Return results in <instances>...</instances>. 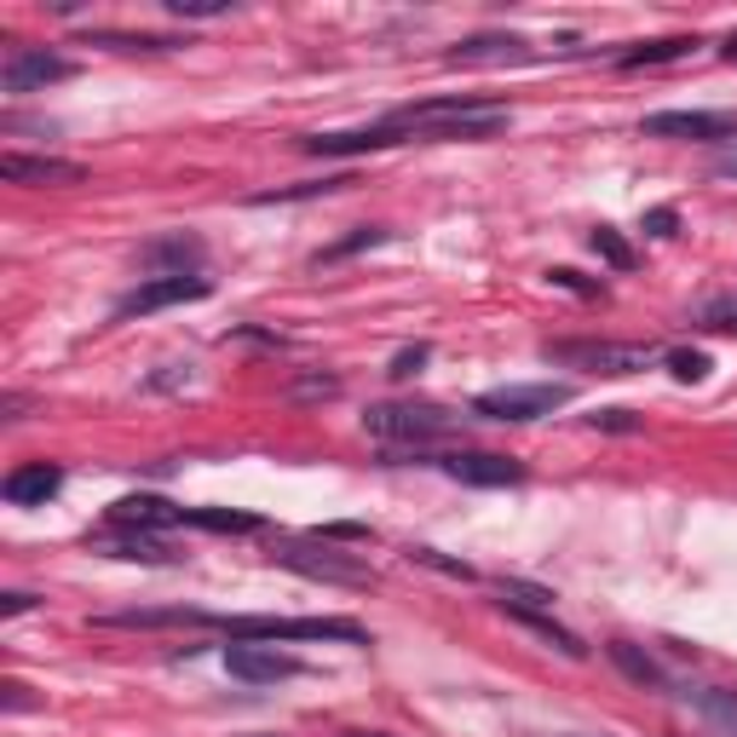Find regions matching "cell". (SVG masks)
Returning <instances> with one entry per match:
<instances>
[{"label":"cell","mask_w":737,"mask_h":737,"mask_svg":"<svg viewBox=\"0 0 737 737\" xmlns=\"http://www.w3.org/2000/svg\"><path fill=\"white\" fill-rule=\"evenodd\" d=\"M363 432L381 439V444H392V450H404V455H421L426 444L455 439L461 415L444 410V404H368L363 410Z\"/></svg>","instance_id":"obj_1"},{"label":"cell","mask_w":737,"mask_h":737,"mask_svg":"<svg viewBox=\"0 0 737 737\" xmlns=\"http://www.w3.org/2000/svg\"><path fill=\"white\" fill-rule=\"evenodd\" d=\"M219 628L230 633V640H341V646H368V633L352 617H225Z\"/></svg>","instance_id":"obj_2"},{"label":"cell","mask_w":737,"mask_h":737,"mask_svg":"<svg viewBox=\"0 0 737 737\" xmlns=\"http://www.w3.org/2000/svg\"><path fill=\"white\" fill-rule=\"evenodd\" d=\"M272 559L283 564V571H299V577H312V582H334V588H375L381 582L357 553H341V548H328V542H283Z\"/></svg>","instance_id":"obj_3"},{"label":"cell","mask_w":737,"mask_h":737,"mask_svg":"<svg viewBox=\"0 0 737 737\" xmlns=\"http://www.w3.org/2000/svg\"><path fill=\"white\" fill-rule=\"evenodd\" d=\"M542 357L564 368H593V375H640V368H651L657 352L640 341H548Z\"/></svg>","instance_id":"obj_4"},{"label":"cell","mask_w":737,"mask_h":737,"mask_svg":"<svg viewBox=\"0 0 737 737\" xmlns=\"http://www.w3.org/2000/svg\"><path fill=\"white\" fill-rule=\"evenodd\" d=\"M571 386L559 381H535V386H495V392H479L473 397V415H490V421H542L553 410L571 404Z\"/></svg>","instance_id":"obj_5"},{"label":"cell","mask_w":737,"mask_h":737,"mask_svg":"<svg viewBox=\"0 0 737 737\" xmlns=\"http://www.w3.org/2000/svg\"><path fill=\"white\" fill-rule=\"evenodd\" d=\"M70 76H76V58L47 52V47H12L7 70H0V87L12 98H29V92H47L58 81H70Z\"/></svg>","instance_id":"obj_6"},{"label":"cell","mask_w":737,"mask_h":737,"mask_svg":"<svg viewBox=\"0 0 737 737\" xmlns=\"http://www.w3.org/2000/svg\"><path fill=\"white\" fill-rule=\"evenodd\" d=\"M646 139H697V145H720L737 139V110H657L640 121Z\"/></svg>","instance_id":"obj_7"},{"label":"cell","mask_w":737,"mask_h":737,"mask_svg":"<svg viewBox=\"0 0 737 737\" xmlns=\"http://www.w3.org/2000/svg\"><path fill=\"white\" fill-rule=\"evenodd\" d=\"M225 675H237L248 686H277L299 675V657L277 651V646H259V640H230L225 646Z\"/></svg>","instance_id":"obj_8"},{"label":"cell","mask_w":737,"mask_h":737,"mask_svg":"<svg viewBox=\"0 0 737 737\" xmlns=\"http://www.w3.org/2000/svg\"><path fill=\"white\" fill-rule=\"evenodd\" d=\"M208 294H214L208 277H150L116 299V317H150L161 306H185V299H208Z\"/></svg>","instance_id":"obj_9"},{"label":"cell","mask_w":737,"mask_h":737,"mask_svg":"<svg viewBox=\"0 0 737 737\" xmlns=\"http://www.w3.org/2000/svg\"><path fill=\"white\" fill-rule=\"evenodd\" d=\"M439 466L455 484H473V490H501V484H524V461L513 455H484V450H450L439 455Z\"/></svg>","instance_id":"obj_10"},{"label":"cell","mask_w":737,"mask_h":737,"mask_svg":"<svg viewBox=\"0 0 737 737\" xmlns=\"http://www.w3.org/2000/svg\"><path fill=\"white\" fill-rule=\"evenodd\" d=\"M203 259H208V248L190 230H174V237H156L139 248V265L150 277H203Z\"/></svg>","instance_id":"obj_11"},{"label":"cell","mask_w":737,"mask_h":737,"mask_svg":"<svg viewBox=\"0 0 737 737\" xmlns=\"http://www.w3.org/2000/svg\"><path fill=\"white\" fill-rule=\"evenodd\" d=\"M0 179H7V185H81L87 167H81V161H63V156H23V150H7V156H0Z\"/></svg>","instance_id":"obj_12"},{"label":"cell","mask_w":737,"mask_h":737,"mask_svg":"<svg viewBox=\"0 0 737 737\" xmlns=\"http://www.w3.org/2000/svg\"><path fill=\"white\" fill-rule=\"evenodd\" d=\"M63 490V466L52 461H29V466H12L7 484H0V495L12 501V508H47V501Z\"/></svg>","instance_id":"obj_13"},{"label":"cell","mask_w":737,"mask_h":737,"mask_svg":"<svg viewBox=\"0 0 737 737\" xmlns=\"http://www.w3.org/2000/svg\"><path fill=\"white\" fill-rule=\"evenodd\" d=\"M110 524L116 530H167V524H179V508L174 501H161V495H121L116 508H110Z\"/></svg>","instance_id":"obj_14"},{"label":"cell","mask_w":737,"mask_h":737,"mask_svg":"<svg viewBox=\"0 0 737 737\" xmlns=\"http://www.w3.org/2000/svg\"><path fill=\"white\" fill-rule=\"evenodd\" d=\"M524 58H530V41L519 36H473L450 47V63H524Z\"/></svg>","instance_id":"obj_15"},{"label":"cell","mask_w":737,"mask_h":737,"mask_svg":"<svg viewBox=\"0 0 737 737\" xmlns=\"http://www.w3.org/2000/svg\"><path fill=\"white\" fill-rule=\"evenodd\" d=\"M501 611H508V617H513V622H519L524 633H535V640H548V646H553L559 657H571V662H582V657H588V646L577 640L571 628H559V622H553L548 611H519V606H501Z\"/></svg>","instance_id":"obj_16"},{"label":"cell","mask_w":737,"mask_h":737,"mask_svg":"<svg viewBox=\"0 0 737 737\" xmlns=\"http://www.w3.org/2000/svg\"><path fill=\"white\" fill-rule=\"evenodd\" d=\"M98 628H196V622H214L203 611H105V617H92Z\"/></svg>","instance_id":"obj_17"},{"label":"cell","mask_w":737,"mask_h":737,"mask_svg":"<svg viewBox=\"0 0 737 737\" xmlns=\"http://www.w3.org/2000/svg\"><path fill=\"white\" fill-rule=\"evenodd\" d=\"M606 651H611V662L622 668V675H628L633 686H651V691H662V686H668V675L657 668V657H646L640 646H628V640H611Z\"/></svg>","instance_id":"obj_18"},{"label":"cell","mask_w":737,"mask_h":737,"mask_svg":"<svg viewBox=\"0 0 737 737\" xmlns=\"http://www.w3.org/2000/svg\"><path fill=\"white\" fill-rule=\"evenodd\" d=\"M697 41L691 36H662V41H640V47H628L617 63L622 70H646V63H675V58H686Z\"/></svg>","instance_id":"obj_19"},{"label":"cell","mask_w":737,"mask_h":737,"mask_svg":"<svg viewBox=\"0 0 737 737\" xmlns=\"http://www.w3.org/2000/svg\"><path fill=\"white\" fill-rule=\"evenodd\" d=\"M386 237H392L386 225H363V230H352V237H341V243L317 248V254H312V265H341V259H352V254H363V248H381Z\"/></svg>","instance_id":"obj_20"},{"label":"cell","mask_w":737,"mask_h":737,"mask_svg":"<svg viewBox=\"0 0 737 737\" xmlns=\"http://www.w3.org/2000/svg\"><path fill=\"white\" fill-rule=\"evenodd\" d=\"M352 179H306V185H277V190H259L248 196L254 208H277V203H312V196H328V190H346Z\"/></svg>","instance_id":"obj_21"},{"label":"cell","mask_w":737,"mask_h":737,"mask_svg":"<svg viewBox=\"0 0 737 737\" xmlns=\"http://www.w3.org/2000/svg\"><path fill=\"white\" fill-rule=\"evenodd\" d=\"M92 41H98V47H116V52H179V47H190L185 36H145V29H139V36H121V29H98Z\"/></svg>","instance_id":"obj_22"},{"label":"cell","mask_w":737,"mask_h":737,"mask_svg":"<svg viewBox=\"0 0 737 737\" xmlns=\"http://www.w3.org/2000/svg\"><path fill=\"white\" fill-rule=\"evenodd\" d=\"M495 599L501 606H519V611H553V588H535V582H519V577H501L495 582Z\"/></svg>","instance_id":"obj_23"},{"label":"cell","mask_w":737,"mask_h":737,"mask_svg":"<svg viewBox=\"0 0 737 737\" xmlns=\"http://www.w3.org/2000/svg\"><path fill=\"white\" fill-rule=\"evenodd\" d=\"M702 715H709L726 737H737V691H720V686H702V691H686Z\"/></svg>","instance_id":"obj_24"},{"label":"cell","mask_w":737,"mask_h":737,"mask_svg":"<svg viewBox=\"0 0 737 737\" xmlns=\"http://www.w3.org/2000/svg\"><path fill=\"white\" fill-rule=\"evenodd\" d=\"M179 524H203V530H259L254 513H230V508H179Z\"/></svg>","instance_id":"obj_25"},{"label":"cell","mask_w":737,"mask_h":737,"mask_svg":"<svg viewBox=\"0 0 737 737\" xmlns=\"http://www.w3.org/2000/svg\"><path fill=\"white\" fill-rule=\"evenodd\" d=\"M588 248H593L599 259H606L611 272H633V248H628V243L617 237L611 225H593V230H588Z\"/></svg>","instance_id":"obj_26"},{"label":"cell","mask_w":737,"mask_h":737,"mask_svg":"<svg viewBox=\"0 0 737 737\" xmlns=\"http://www.w3.org/2000/svg\"><path fill=\"white\" fill-rule=\"evenodd\" d=\"M110 559H139V564H174V553H167L161 542H150V535H121V542H105Z\"/></svg>","instance_id":"obj_27"},{"label":"cell","mask_w":737,"mask_h":737,"mask_svg":"<svg viewBox=\"0 0 737 737\" xmlns=\"http://www.w3.org/2000/svg\"><path fill=\"white\" fill-rule=\"evenodd\" d=\"M410 559H415V564H426V571L455 577V582H473V564H461V559H450V553H439V548H410Z\"/></svg>","instance_id":"obj_28"},{"label":"cell","mask_w":737,"mask_h":737,"mask_svg":"<svg viewBox=\"0 0 737 737\" xmlns=\"http://www.w3.org/2000/svg\"><path fill=\"white\" fill-rule=\"evenodd\" d=\"M668 375H675L680 386H697L702 375H709V357L702 352H668Z\"/></svg>","instance_id":"obj_29"},{"label":"cell","mask_w":737,"mask_h":737,"mask_svg":"<svg viewBox=\"0 0 737 737\" xmlns=\"http://www.w3.org/2000/svg\"><path fill=\"white\" fill-rule=\"evenodd\" d=\"M426 357H432V346H404V352L392 357V368H386V375H392V381H415L421 368H426Z\"/></svg>","instance_id":"obj_30"},{"label":"cell","mask_w":737,"mask_h":737,"mask_svg":"<svg viewBox=\"0 0 737 737\" xmlns=\"http://www.w3.org/2000/svg\"><path fill=\"white\" fill-rule=\"evenodd\" d=\"M161 7L174 12V18H219L230 0H161Z\"/></svg>","instance_id":"obj_31"},{"label":"cell","mask_w":737,"mask_h":737,"mask_svg":"<svg viewBox=\"0 0 737 737\" xmlns=\"http://www.w3.org/2000/svg\"><path fill=\"white\" fill-rule=\"evenodd\" d=\"M548 283H553V288H571V294H582V299H599V283H588L582 272H571V265H559V272H548Z\"/></svg>","instance_id":"obj_32"},{"label":"cell","mask_w":737,"mask_h":737,"mask_svg":"<svg viewBox=\"0 0 737 737\" xmlns=\"http://www.w3.org/2000/svg\"><path fill=\"white\" fill-rule=\"evenodd\" d=\"M640 225H646V237H675V230H680V214H675V208H651Z\"/></svg>","instance_id":"obj_33"},{"label":"cell","mask_w":737,"mask_h":737,"mask_svg":"<svg viewBox=\"0 0 737 737\" xmlns=\"http://www.w3.org/2000/svg\"><path fill=\"white\" fill-rule=\"evenodd\" d=\"M0 709H7V715H23V709H36V697H29V686L7 680V686H0Z\"/></svg>","instance_id":"obj_34"},{"label":"cell","mask_w":737,"mask_h":737,"mask_svg":"<svg viewBox=\"0 0 737 737\" xmlns=\"http://www.w3.org/2000/svg\"><path fill=\"white\" fill-rule=\"evenodd\" d=\"M341 392V375H312V381H294V397H334Z\"/></svg>","instance_id":"obj_35"},{"label":"cell","mask_w":737,"mask_h":737,"mask_svg":"<svg viewBox=\"0 0 737 737\" xmlns=\"http://www.w3.org/2000/svg\"><path fill=\"white\" fill-rule=\"evenodd\" d=\"M185 381H190V363H167L161 375H150L145 386H150V392H174V386H185Z\"/></svg>","instance_id":"obj_36"},{"label":"cell","mask_w":737,"mask_h":737,"mask_svg":"<svg viewBox=\"0 0 737 737\" xmlns=\"http://www.w3.org/2000/svg\"><path fill=\"white\" fill-rule=\"evenodd\" d=\"M593 426H606V432H640V421H633L628 410H599Z\"/></svg>","instance_id":"obj_37"},{"label":"cell","mask_w":737,"mask_h":737,"mask_svg":"<svg viewBox=\"0 0 737 737\" xmlns=\"http://www.w3.org/2000/svg\"><path fill=\"white\" fill-rule=\"evenodd\" d=\"M357 535H368V524H323L317 542H357Z\"/></svg>","instance_id":"obj_38"},{"label":"cell","mask_w":737,"mask_h":737,"mask_svg":"<svg viewBox=\"0 0 737 737\" xmlns=\"http://www.w3.org/2000/svg\"><path fill=\"white\" fill-rule=\"evenodd\" d=\"M702 328H737V306H731V299L709 306V312H702Z\"/></svg>","instance_id":"obj_39"},{"label":"cell","mask_w":737,"mask_h":737,"mask_svg":"<svg viewBox=\"0 0 737 737\" xmlns=\"http://www.w3.org/2000/svg\"><path fill=\"white\" fill-rule=\"evenodd\" d=\"M29 606H36V593H23V588H12V593H0V617H23Z\"/></svg>","instance_id":"obj_40"},{"label":"cell","mask_w":737,"mask_h":737,"mask_svg":"<svg viewBox=\"0 0 737 737\" xmlns=\"http://www.w3.org/2000/svg\"><path fill=\"white\" fill-rule=\"evenodd\" d=\"M0 421H23V397H18V392L0 397Z\"/></svg>","instance_id":"obj_41"},{"label":"cell","mask_w":737,"mask_h":737,"mask_svg":"<svg viewBox=\"0 0 737 737\" xmlns=\"http://www.w3.org/2000/svg\"><path fill=\"white\" fill-rule=\"evenodd\" d=\"M715 174H737V150H720L715 156Z\"/></svg>","instance_id":"obj_42"},{"label":"cell","mask_w":737,"mask_h":737,"mask_svg":"<svg viewBox=\"0 0 737 737\" xmlns=\"http://www.w3.org/2000/svg\"><path fill=\"white\" fill-rule=\"evenodd\" d=\"M720 52H726V63H737V36H731V41H726Z\"/></svg>","instance_id":"obj_43"}]
</instances>
